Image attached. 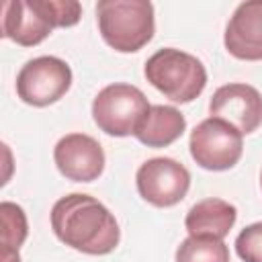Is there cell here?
I'll return each mask as SVG.
<instances>
[{"label": "cell", "mask_w": 262, "mask_h": 262, "mask_svg": "<svg viewBox=\"0 0 262 262\" xmlns=\"http://www.w3.org/2000/svg\"><path fill=\"white\" fill-rule=\"evenodd\" d=\"M176 262H229V248L223 239L209 235H188L176 250Z\"/></svg>", "instance_id": "15"}, {"label": "cell", "mask_w": 262, "mask_h": 262, "mask_svg": "<svg viewBox=\"0 0 262 262\" xmlns=\"http://www.w3.org/2000/svg\"><path fill=\"white\" fill-rule=\"evenodd\" d=\"M184 129L186 119L178 108L168 104H151L133 135L147 147H166L174 143Z\"/></svg>", "instance_id": "13"}, {"label": "cell", "mask_w": 262, "mask_h": 262, "mask_svg": "<svg viewBox=\"0 0 262 262\" xmlns=\"http://www.w3.org/2000/svg\"><path fill=\"white\" fill-rule=\"evenodd\" d=\"M57 170L74 182H92L104 170L102 145L86 133H68L53 147Z\"/></svg>", "instance_id": "9"}, {"label": "cell", "mask_w": 262, "mask_h": 262, "mask_svg": "<svg viewBox=\"0 0 262 262\" xmlns=\"http://www.w3.org/2000/svg\"><path fill=\"white\" fill-rule=\"evenodd\" d=\"M96 18L104 43L119 53L139 51L156 31L154 4L147 0H100Z\"/></svg>", "instance_id": "2"}, {"label": "cell", "mask_w": 262, "mask_h": 262, "mask_svg": "<svg viewBox=\"0 0 262 262\" xmlns=\"http://www.w3.org/2000/svg\"><path fill=\"white\" fill-rule=\"evenodd\" d=\"M29 2L53 29L74 27L82 16V6L76 0H29Z\"/></svg>", "instance_id": "16"}, {"label": "cell", "mask_w": 262, "mask_h": 262, "mask_svg": "<svg viewBox=\"0 0 262 262\" xmlns=\"http://www.w3.org/2000/svg\"><path fill=\"white\" fill-rule=\"evenodd\" d=\"M147 82L172 102H192L207 86L203 61L176 47L158 49L143 68Z\"/></svg>", "instance_id": "3"}, {"label": "cell", "mask_w": 262, "mask_h": 262, "mask_svg": "<svg viewBox=\"0 0 262 262\" xmlns=\"http://www.w3.org/2000/svg\"><path fill=\"white\" fill-rule=\"evenodd\" d=\"M0 217H2V262H20L18 248L27 239L29 225L27 215L23 207L16 203L4 201L0 205Z\"/></svg>", "instance_id": "14"}, {"label": "cell", "mask_w": 262, "mask_h": 262, "mask_svg": "<svg viewBox=\"0 0 262 262\" xmlns=\"http://www.w3.org/2000/svg\"><path fill=\"white\" fill-rule=\"evenodd\" d=\"M235 252L244 262H262V221L239 231L235 237Z\"/></svg>", "instance_id": "17"}, {"label": "cell", "mask_w": 262, "mask_h": 262, "mask_svg": "<svg viewBox=\"0 0 262 262\" xmlns=\"http://www.w3.org/2000/svg\"><path fill=\"white\" fill-rule=\"evenodd\" d=\"M72 86L70 66L55 55L29 59L16 76V94L31 106H49L57 102Z\"/></svg>", "instance_id": "6"}, {"label": "cell", "mask_w": 262, "mask_h": 262, "mask_svg": "<svg viewBox=\"0 0 262 262\" xmlns=\"http://www.w3.org/2000/svg\"><path fill=\"white\" fill-rule=\"evenodd\" d=\"M235 219H237V211L231 203L211 196L190 207L184 219V227L188 235H209L223 239L231 231Z\"/></svg>", "instance_id": "12"}, {"label": "cell", "mask_w": 262, "mask_h": 262, "mask_svg": "<svg viewBox=\"0 0 262 262\" xmlns=\"http://www.w3.org/2000/svg\"><path fill=\"white\" fill-rule=\"evenodd\" d=\"M225 49L235 59L260 61L262 59V0L242 2L223 35Z\"/></svg>", "instance_id": "10"}, {"label": "cell", "mask_w": 262, "mask_h": 262, "mask_svg": "<svg viewBox=\"0 0 262 262\" xmlns=\"http://www.w3.org/2000/svg\"><path fill=\"white\" fill-rule=\"evenodd\" d=\"M135 184L139 194L154 207L180 203L190 186L188 170L172 158H151L137 168Z\"/></svg>", "instance_id": "7"}, {"label": "cell", "mask_w": 262, "mask_h": 262, "mask_svg": "<svg viewBox=\"0 0 262 262\" xmlns=\"http://www.w3.org/2000/svg\"><path fill=\"white\" fill-rule=\"evenodd\" d=\"M209 113L231 123L242 135L254 133L262 125V94L244 82L219 86L209 100Z\"/></svg>", "instance_id": "8"}, {"label": "cell", "mask_w": 262, "mask_h": 262, "mask_svg": "<svg viewBox=\"0 0 262 262\" xmlns=\"http://www.w3.org/2000/svg\"><path fill=\"white\" fill-rule=\"evenodd\" d=\"M260 184H262V174H260Z\"/></svg>", "instance_id": "18"}, {"label": "cell", "mask_w": 262, "mask_h": 262, "mask_svg": "<svg viewBox=\"0 0 262 262\" xmlns=\"http://www.w3.org/2000/svg\"><path fill=\"white\" fill-rule=\"evenodd\" d=\"M51 229L59 242L90 256L111 254L121 239L115 215L84 192L66 194L53 205Z\"/></svg>", "instance_id": "1"}, {"label": "cell", "mask_w": 262, "mask_h": 262, "mask_svg": "<svg viewBox=\"0 0 262 262\" xmlns=\"http://www.w3.org/2000/svg\"><path fill=\"white\" fill-rule=\"evenodd\" d=\"M145 94L125 82H115L104 86L92 102V117L100 131L115 137L133 135L143 117L149 111Z\"/></svg>", "instance_id": "4"}, {"label": "cell", "mask_w": 262, "mask_h": 262, "mask_svg": "<svg viewBox=\"0 0 262 262\" xmlns=\"http://www.w3.org/2000/svg\"><path fill=\"white\" fill-rule=\"evenodd\" d=\"M242 137L244 135L231 123L219 117H209L190 131V139H188L190 156L205 170H213V172L229 170L242 158L244 151Z\"/></svg>", "instance_id": "5"}, {"label": "cell", "mask_w": 262, "mask_h": 262, "mask_svg": "<svg viewBox=\"0 0 262 262\" xmlns=\"http://www.w3.org/2000/svg\"><path fill=\"white\" fill-rule=\"evenodd\" d=\"M2 37L33 47L45 41L53 27L31 6L29 0H6L2 4Z\"/></svg>", "instance_id": "11"}]
</instances>
